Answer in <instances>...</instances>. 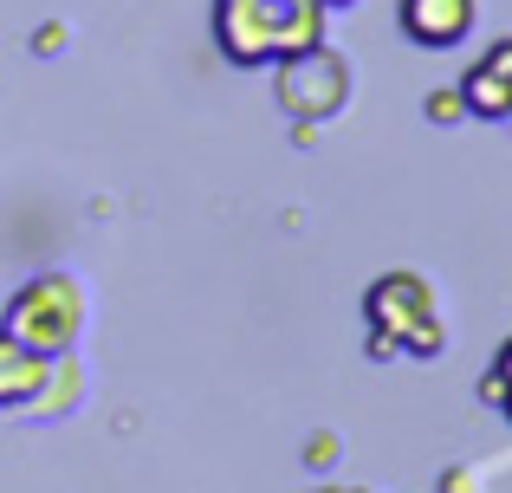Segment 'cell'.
<instances>
[{"label": "cell", "instance_id": "obj_3", "mask_svg": "<svg viewBox=\"0 0 512 493\" xmlns=\"http://www.w3.org/2000/svg\"><path fill=\"white\" fill-rule=\"evenodd\" d=\"M85 286L72 273H33L26 286H13V299L0 305V331L33 357H72L85 338Z\"/></svg>", "mask_w": 512, "mask_h": 493}, {"label": "cell", "instance_id": "obj_10", "mask_svg": "<svg viewBox=\"0 0 512 493\" xmlns=\"http://www.w3.org/2000/svg\"><path fill=\"white\" fill-rule=\"evenodd\" d=\"M59 46H65V26L46 20V33H33V52H59Z\"/></svg>", "mask_w": 512, "mask_h": 493}, {"label": "cell", "instance_id": "obj_13", "mask_svg": "<svg viewBox=\"0 0 512 493\" xmlns=\"http://www.w3.org/2000/svg\"><path fill=\"white\" fill-rule=\"evenodd\" d=\"M318 493H363V487H318Z\"/></svg>", "mask_w": 512, "mask_h": 493}, {"label": "cell", "instance_id": "obj_7", "mask_svg": "<svg viewBox=\"0 0 512 493\" xmlns=\"http://www.w3.org/2000/svg\"><path fill=\"white\" fill-rule=\"evenodd\" d=\"M39 390H46V357L20 351V344L0 331V409H26Z\"/></svg>", "mask_w": 512, "mask_h": 493}, {"label": "cell", "instance_id": "obj_12", "mask_svg": "<svg viewBox=\"0 0 512 493\" xmlns=\"http://www.w3.org/2000/svg\"><path fill=\"white\" fill-rule=\"evenodd\" d=\"M441 493H467V474H441Z\"/></svg>", "mask_w": 512, "mask_h": 493}, {"label": "cell", "instance_id": "obj_14", "mask_svg": "<svg viewBox=\"0 0 512 493\" xmlns=\"http://www.w3.org/2000/svg\"><path fill=\"white\" fill-rule=\"evenodd\" d=\"M325 7H331V13H338V7H357V0H325Z\"/></svg>", "mask_w": 512, "mask_h": 493}, {"label": "cell", "instance_id": "obj_15", "mask_svg": "<svg viewBox=\"0 0 512 493\" xmlns=\"http://www.w3.org/2000/svg\"><path fill=\"white\" fill-rule=\"evenodd\" d=\"M506 124H512V104H506Z\"/></svg>", "mask_w": 512, "mask_h": 493}, {"label": "cell", "instance_id": "obj_6", "mask_svg": "<svg viewBox=\"0 0 512 493\" xmlns=\"http://www.w3.org/2000/svg\"><path fill=\"white\" fill-rule=\"evenodd\" d=\"M461 104H467V117H480V124H506V104H512V33L493 39V46L467 65Z\"/></svg>", "mask_w": 512, "mask_h": 493}, {"label": "cell", "instance_id": "obj_2", "mask_svg": "<svg viewBox=\"0 0 512 493\" xmlns=\"http://www.w3.org/2000/svg\"><path fill=\"white\" fill-rule=\"evenodd\" d=\"M325 0H214V46L227 65H279L325 39Z\"/></svg>", "mask_w": 512, "mask_h": 493}, {"label": "cell", "instance_id": "obj_9", "mask_svg": "<svg viewBox=\"0 0 512 493\" xmlns=\"http://www.w3.org/2000/svg\"><path fill=\"white\" fill-rule=\"evenodd\" d=\"M422 117H428V124H441V130H448V124H467L461 85H441V91H428V98H422Z\"/></svg>", "mask_w": 512, "mask_h": 493}, {"label": "cell", "instance_id": "obj_11", "mask_svg": "<svg viewBox=\"0 0 512 493\" xmlns=\"http://www.w3.org/2000/svg\"><path fill=\"white\" fill-rule=\"evenodd\" d=\"M331 455H338V448H331V435H318V442H312V468H331Z\"/></svg>", "mask_w": 512, "mask_h": 493}, {"label": "cell", "instance_id": "obj_4", "mask_svg": "<svg viewBox=\"0 0 512 493\" xmlns=\"http://www.w3.org/2000/svg\"><path fill=\"white\" fill-rule=\"evenodd\" d=\"M273 72H279L273 78V98H279V111L292 117V137H299V143H312L318 124H331V117L357 98V65H350L331 39H318V46L279 59Z\"/></svg>", "mask_w": 512, "mask_h": 493}, {"label": "cell", "instance_id": "obj_8", "mask_svg": "<svg viewBox=\"0 0 512 493\" xmlns=\"http://www.w3.org/2000/svg\"><path fill=\"white\" fill-rule=\"evenodd\" d=\"M480 403L487 409H500V416L512 422V338L493 351V364H487V377H480Z\"/></svg>", "mask_w": 512, "mask_h": 493}, {"label": "cell", "instance_id": "obj_1", "mask_svg": "<svg viewBox=\"0 0 512 493\" xmlns=\"http://www.w3.org/2000/svg\"><path fill=\"white\" fill-rule=\"evenodd\" d=\"M363 331L370 344L363 351L376 364L389 357H441L448 351V318H441V299H435V279L415 273V266H389L363 286Z\"/></svg>", "mask_w": 512, "mask_h": 493}, {"label": "cell", "instance_id": "obj_5", "mask_svg": "<svg viewBox=\"0 0 512 493\" xmlns=\"http://www.w3.org/2000/svg\"><path fill=\"white\" fill-rule=\"evenodd\" d=\"M480 26V0H396V33L422 52H454Z\"/></svg>", "mask_w": 512, "mask_h": 493}]
</instances>
